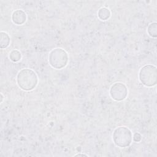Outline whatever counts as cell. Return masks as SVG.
<instances>
[{
  "label": "cell",
  "instance_id": "ba28073f",
  "mask_svg": "<svg viewBox=\"0 0 157 157\" xmlns=\"http://www.w3.org/2000/svg\"><path fill=\"white\" fill-rule=\"evenodd\" d=\"M98 16L100 20H106L110 17V11L106 7H102L99 10L98 12Z\"/></svg>",
  "mask_w": 157,
  "mask_h": 157
},
{
  "label": "cell",
  "instance_id": "8992f818",
  "mask_svg": "<svg viewBox=\"0 0 157 157\" xmlns=\"http://www.w3.org/2000/svg\"><path fill=\"white\" fill-rule=\"evenodd\" d=\"M26 13L21 9H17L12 14V20L13 23L17 25H23L26 21Z\"/></svg>",
  "mask_w": 157,
  "mask_h": 157
},
{
  "label": "cell",
  "instance_id": "3957f363",
  "mask_svg": "<svg viewBox=\"0 0 157 157\" xmlns=\"http://www.w3.org/2000/svg\"><path fill=\"white\" fill-rule=\"evenodd\" d=\"M69 61L67 53L61 48L53 49L49 53L48 61L50 65L56 69L64 67Z\"/></svg>",
  "mask_w": 157,
  "mask_h": 157
},
{
  "label": "cell",
  "instance_id": "52a82bcc",
  "mask_svg": "<svg viewBox=\"0 0 157 157\" xmlns=\"http://www.w3.org/2000/svg\"><path fill=\"white\" fill-rule=\"evenodd\" d=\"M10 39L9 35L4 32L1 31L0 33V47L1 48H7L10 44Z\"/></svg>",
  "mask_w": 157,
  "mask_h": 157
},
{
  "label": "cell",
  "instance_id": "6da1fadb",
  "mask_svg": "<svg viewBox=\"0 0 157 157\" xmlns=\"http://www.w3.org/2000/svg\"><path fill=\"white\" fill-rule=\"evenodd\" d=\"M18 86L24 91H31L37 85L38 78L36 72L29 68L20 70L17 75Z\"/></svg>",
  "mask_w": 157,
  "mask_h": 157
},
{
  "label": "cell",
  "instance_id": "7c38bea8",
  "mask_svg": "<svg viewBox=\"0 0 157 157\" xmlns=\"http://www.w3.org/2000/svg\"><path fill=\"white\" fill-rule=\"evenodd\" d=\"M88 156V155H85V154H84V153H78V154H76V155H75V156Z\"/></svg>",
  "mask_w": 157,
  "mask_h": 157
},
{
  "label": "cell",
  "instance_id": "8fae6325",
  "mask_svg": "<svg viewBox=\"0 0 157 157\" xmlns=\"http://www.w3.org/2000/svg\"><path fill=\"white\" fill-rule=\"evenodd\" d=\"M132 140L136 142H139L142 140V136L139 132H136L132 135Z\"/></svg>",
  "mask_w": 157,
  "mask_h": 157
},
{
  "label": "cell",
  "instance_id": "277c9868",
  "mask_svg": "<svg viewBox=\"0 0 157 157\" xmlns=\"http://www.w3.org/2000/svg\"><path fill=\"white\" fill-rule=\"evenodd\" d=\"M139 78L146 86L151 87L155 85L157 82L156 67L151 64L144 66L139 71Z\"/></svg>",
  "mask_w": 157,
  "mask_h": 157
},
{
  "label": "cell",
  "instance_id": "30bf717a",
  "mask_svg": "<svg viewBox=\"0 0 157 157\" xmlns=\"http://www.w3.org/2000/svg\"><path fill=\"white\" fill-rule=\"evenodd\" d=\"M147 32L148 34L153 37L157 36V24L156 22L150 23L147 28Z\"/></svg>",
  "mask_w": 157,
  "mask_h": 157
},
{
  "label": "cell",
  "instance_id": "7a4b0ae2",
  "mask_svg": "<svg viewBox=\"0 0 157 157\" xmlns=\"http://www.w3.org/2000/svg\"><path fill=\"white\" fill-rule=\"evenodd\" d=\"M114 144L121 148L128 147L132 140V134L131 130L126 126H119L113 132Z\"/></svg>",
  "mask_w": 157,
  "mask_h": 157
},
{
  "label": "cell",
  "instance_id": "5b68a950",
  "mask_svg": "<svg viewBox=\"0 0 157 157\" xmlns=\"http://www.w3.org/2000/svg\"><path fill=\"white\" fill-rule=\"evenodd\" d=\"M128 92V88L124 83L117 82L112 85L109 93L113 100L121 101L127 97Z\"/></svg>",
  "mask_w": 157,
  "mask_h": 157
},
{
  "label": "cell",
  "instance_id": "9c48e42d",
  "mask_svg": "<svg viewBox=\"0 0 157 157\" xmlns=\"http://www.w3.org/2000/svg\"><path fill=\"white\" fill-rule=\"evenodd\" d=\"M9 57L10 59L13 62H17L20 61L21 58V53L17 50H12L9 55Z\"/></svg>",
  "mask_w": 157,
  "mask_h": 157
},
{
  "label": "cell",
  "instance_id": "4fadbf2b",
  "mask_svg": "<svg viewBox=\"0 0 157 157\" xmlns=\"http://www.w3.org/2000/svg\"><path fill=\"white\" fill-rule=\"evenodd\" d=\"M1 102H2V99H3V96H2V94H1Z\"/></svg>",
  "mask_w": 157,
  "mask_h": 157
}]
</instances>
